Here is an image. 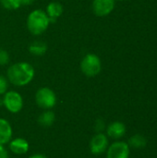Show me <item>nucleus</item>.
<instances>
[{"label":"nucleus","instance_id":"dca6fc26","mask_svg":"<svg viewBox=\"0 0 157 158\" xmlns=\"http://www.w3.org/2000/svg\"><path fill=\"white\" fill-rule=\"evenodd\" d=\"M0 4L7 10H16L21 6L19 0H0Z\"/></svg>","mask_w":157,"mask_h":158},{"label":"nucleus","instance_id":"f3484780","mask_svg":"<svg viewBox=\"0 0 157 158\" xmlns=\"http://www.w3.org/2000/svg\"><path fill=\"white\" fill-rule=\"evenodd\" d=\"M9 54L6 50L0 48V66H6L9 62Z\"/></svg>","mask_w":157,"mask_h":158},{"label":"nucleus","instance_id":"2eb2a0df","mask_svg":"<svg viewBox=\"0 0 157 158\" xmlns=\"http://www.w3.org/2000/svg\"><path fill=\"white\" fill-rule=\"evenodd\" d=\"M55 121V114L54 112L47 110L40 115L38 118V123L43 127H50L54 124Z\"/></svg>","mask_w":157,"mask_h":158},{"label":"nucleus","instance_id":"4468645a","mask_svg":"<svg viewBox=\"0 0 157 158\" xmlns=\"http://www.w3.org/2000/svg\"><path fill=\"white\" fill-rule=\"evenodd\" d=\"M127 143L129 144L130 147L135 149H141V148H144L147 145V140L142 134H134L129 139V142Z\"/></svg>","mask_w":157,"mask_h":158},{"label":"nucleus","instance_id":"0eeeda50","mask_svg":"<svg viewBox=\"0 0 157 158\" xmlns=\"http://www.w3.org/2000/svg\"><path fill=\"white\" fill-rule=\"evenodd\" d=\"M116 0H93L92 9L97 17H106L115 8Z\"/></svg>","mask_w":157,"mask_h":158},{"label":"nucleus","instance_id":"20e7f679","mask_svg":"<svg viewBox=\"0 0 157 158\" xmlns=\"http://www.w3.org/2000/svg\"><path fill=\"white\" fill-rule=\"evenodd\" d=\"M35 102L39 107L49 110L56 106V95L52 89L42 87L35 94Z\"/></svg>","mask_w":157,"mask_h":158},{"label":"nucleus","instance_id":"9d476101","mask_svg":"<svg viewBox=\"0 0 157 158\" xmlns=\"http://www.w3.org/2000/svg\"><path fill=\"white\" fill-rule=\"evenodd\" d=\"M106 133L110 138L118 140L126 134V126L124 123H122L120 121L112 122L107 127Z\"/></svg>","mask_w":157,"mask_h":158},{"label":"nucleus","instance_id":"f03ea898","mask_svg":"<svg viewBox=\"0 0 157 158\" xmlns=\"http://www.w3.org/2000/svg\"><path fill=\"white\" fill-rule=\"evenodd\" d=\"M26 25L30 33L38 36L46 31L50 25V20L44 10L34 9L28 15Z\"/></svg>","mask_w":157,"mask_h":158},{"label":"nucleus","instance_id":"ddd939ff","mask_svg":"<svg viewBox=\"0 0 157 158\" xmlns=\"http://www.w3.org/2000/svg\"><path fill=\"white\" fill-rule=\"evenodd\" d=\"M28 50L31 55H33L35 56H41L46 53L47 44H46V43H44L43 41L36 40V41L32 42L31 44H30Z\"/></svg>","mask_w":157,"mask_h":158},{"label":"nucleus","instance_id":"423d86ee","mask_svg":"<svg viewBox=\"0 0 157 158\" xmlns=\"http://www.w3.org/2000/svg\"><path fill=\"white\" fill-rule=\"evenodd\" d=\"M130 146L125 142H115L107 148L106 158H129L130 150Z\"/></svg>","mask_w":157,"mask_h":158},{"label":"nucleus","instance_id":"1a4fd4ad","mask_svg":"<svg viewBox=\"0 0 157 158\" xmlns=\"http://www.w3.org/2000/svg\"><path fill=\"white\" fill-rule=\"evenodd\" d=\"M63 6L59 2H50L45 9V12L49 18L50 23H56L59 17L63 14Z\"/></svg>","mask_w":157,"mask_h":158},{"label":"nucleus","instance_id":"9b49d317","mask_svg":"<svg viewBox=\"0 0 157 158\" xmlns=\"http://www.w3.org/2000/svg\"><path fill=\"white\" fill-rule=\"evenodd\" d=\"M9 149L16 155H23L29 151V143L22 138H17L10 142Z\"/></svg>","mask_w":157,"mask_h":158},{"label":"nucleus","instance_id":"39448f33","mask_svg":"<svg viewBox=\"0 0 157 158\" xmlns=\"http://www.w3.org/2000/svg\"><path fill=\"white\" fill-rule=\"evenodd\" d=\"M3 105L11 113H18L23 107L22 96L16 91H8L4 94Z\"/></svg>","mask_w":157,"mask_h":158},{"label":"nucleus","instance_id":"6ab92c4d","mask_svg":"<svg viewBox=\"0 0 157 158\" xmlns=\"http://www.w3.org/2000/svg\"><path fill=\"white\" fill-rule=\"evenodd\" d=\"M105 124L104 120H102V119L96 120V122H95V131H98V133L102 132L105 130Z\"/></svg>","mask_w":157,"mask_h":158},{"label":"nucleus","instance_id":"b1692460","mask_svg":"<svg viewBox=\"0 0 157 158\" xmlns=\"http://www.w3.org/2000/svg\"><path fill=\"white\" fill-rule=\"evenodd\" d=\"M119 1H126V0H119Z\"/></svg>","mask_w":157,"mask_h":158},{"label":"nucleus","instance_id":"aec40b11","mask_svg":"<svg viewBox=\"0 0 157 158\" xmlns=\"http://www.w3.org/2000/svg\"><path fill=\"white\" fill-rule=\"evenodd\" d=\"M8 153L4 147V144L0 143V158H8Z\"/></svg>","mask_w":157,"mask_h":158},{"label":"nucleus","instance_id":"6e6552de","mask_svg":"<svg viewBox=\"0 0 157 158\" xmlns=\"http://www.w3.org/2000/svg\"><path fill=\"white\" fill-rule=\"evenodd\" d=\"M108 148V139L106 135L100 132L94 135L90 142V149L93 155H102Z\"/></svg>","mask_w":157,"mask_h":158},{"label":"nucleus","instance_id":"4be33fe9","mask_svg":"<svg viewBox=\"0 0 157 158\" xmlns=\"http://www.w3.org/2000/svg\"><path fill=\"white\" fill-rule=\"evenodd\" d=\"M29 158H47L45 156L43 155H40V154H37V155H33L31 156H30Z\"/></svg>","mask_w":157,"mask_h":158},{"label":"nucleus","instance_id":"7ed1b4c3","mask_svg":"<svg viewBox=\"0 0 157 158\" xmlns=\"http://www.w3.org/2000/svg\"><path fill=\"white\" fill-rule=\"evenodd\" d=\"M80 69L81 72L89 78L97 76L102 70V62L100 57L93 53L86 54L81 60Z\"/></svg>","mask_w":157,"mask_h":158},{"label":"nucleus","instance_id":"412c9836","mask_svg":"<svg viewBox=\"0 0 157 158\" xmlns=\"http://www.w3.org/2000/svg\"><path fill=\"white\" fill-rule=\"evenodd\" d=\"M34 1L35 0H19L21 6H29V5H31Z\"/></svg>","mask_w":157,"mask_h":158},{"label":"nucleus","instance_id":"f8f14e48","mask_svg":"<svg viewBox=\"0 0 157 158\" xmlns=\"http://www.w3.org/2000/svg\"><path fill=\"white\" fill-rule=\"evenodd\" d=\"M12 137V128L9 122L5 118H0V143H7Z\"/></svg>","mask_w":157,"mask_h":158},{"label":"nucleus","instance_id":"a211bd4d","mask_svg":"<svg viewBox=\"0 0 157 158\" xmlns=\"http://www.w3.org/2000/svg\"><path fill=\"white\" fill-rule=\"evenodd\" d=\"M8 88V81L3 75H0V95L5 94L7 92Z\"/></svg>","mask_w":157,"mask_h":158},{"label":"nucleus","instance_id":"f257e3e1","mask_svg":"<svg viewBox=\"0 0 157 158\" xmlns=\"http://www.w3.org/2000/svg\"><path fill=\"white\" fill-rule=\"evenodd\" d=\"M35 70L28 62H17L8 67L6 70L7 81L15 86L28 85L34 78Z\"/></svg>","mask_w":157,"mask_h":158},{"label":"nucleus","instance_id":"5701e85b","mask_svg":"<svg viewBox=\"0 0 157 158\" xmlns=\"http://www.w3.org/2000/svg\"><path fill=\"white\" fill-rule=\"evenodd\" d=\"M2 105H3V99H2V98L0 97V106H1Z\"/></svg>","mask_w":157,"mask_h":158}]
</instances>
